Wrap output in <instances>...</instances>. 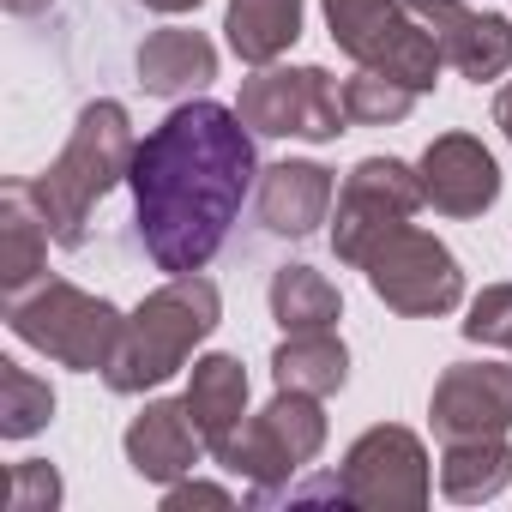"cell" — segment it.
Instances as JSON below:
<instances>
[{"label": "cell", "instance_id": "3957f363", "mask_svg": "<svg viewBox=\"0 0 512 512\" xmlns=\"http://www.w3.org/2000/svg\"><path fill=\"white\" fill-rule=\"evenodd\" d=\"M217 320H223V296H217L211 278H199V272L169 278L163 290H151L127 314L121 344H115V356L103 368V386L121 392V398L157 392L163 380H175L187 368V356L217 332Z\"/></svg>", "mask_w": 512, "mask_h": 512}, {"label": "cell", "instance_id": "7c38bea8", "mask_svg": "<svg viewBox=\"0 0 512 512\" xmlns=\"http://www.w3.org/2000/svg\"><path fill=\"white\" fill-rule=\"evenodd\" d=\"M416 175H422V199L440 217H482L500 199V163L476 133H440L422 151Z\"/></svg>", "mask_w": 512, "mask_h": 512}, {"label": "cell", "instance_id": "4fadbf2b", "mask_svg": "<svg viewBox=\"0 0 512 512\" xmlns=\"http://www.w3.org/2000/svg\"><path fill=\"white\" fill-rule=\"evenodd\" d=\"M410 13L440 43L446 67H458L470 85H488L512 67V25L500 13H476L464 0H410Z\"/></svg>", "mask_w": 512, "mask_h": 512}, {"label": "cell", "instance_id": "484cf974", "mask_svg": "<svg viewBox=\"0 0 512 512\" xmlns=\"http://www.w3.org/2000/svg\"><path fill=\"white\" fill-rule=\"evenodd\" d=\"M470 344H506L512 350V284H488L476 302H470V314H464V326H458Z\"/></svg>", "mask_w": 512, "mask_h": 512}, {"label": "cell", "instance_id": "6da1fadb", "mask_svg": "<svg viewBox=\"0 0 512 512\" xmlns=\"http://www.w3.org/2000/svg\"><path fill=\"white\" fill-rule=\"evenodd\" d=\"M127 187L151 266L169 278L205 272L241 217L247 187H260L253 127L223 103L187 97L139 139Z\"/></svg>", "mask_w": 512, "mask_h": 512}, {"label": "cell", "instance_id": "8992f818", "mask_svg": "<svg viewBox=\"0 0 512 512\" xmlns=\"http://www.w3.org/2000/svg\"><path fill=\"white\" fill-rule=\"evenodd\" d=\"M320 446H326V410H320V398L278 386V398H272L260 416H247V422L229 434V446L217 452V464H223L229 476L253 482V494H272V488H284L296 470H308V464L320 458Z\"/></svg>", "mask_w": 512, "mask_h": 512}, {"label": "cell", "instance_id": "ffe728a7", "mask_svg": "<svg viewBox=\"0 0 512 512\" xmlns=\"http://www.w3.org/2000/svg\"><path fill=\"white\" fill-rule=\"evenodd\" d=\"M229 49L247 67H272L284 49H296L302 37V0H229L223 13Z\"/></svg>", "mask_w": 512, "mask_h": 512}, {"label": "cell", "instance_id": "7402d4cb", "mask_svg": "<svg viewBox=\"0 0 512 512\" xmlns=\"http://www.w3.org/2000/svg\"><path fill=\"white\" fill-rule=\"evenodd\" d=\"M506 482H512V446H506V434H494V440H452L446 458H440V494L458 500V506L494 500Z\"/></svg>", "mask_w": 512, "mask_h": 512}, {"label": "cell", "instance_id": "9a60e30c", "mask_svg": "<svg viewBox=\"0 0 512 512\" xmlns=\"http://www.w3.org/2000/svg\"><path fill=\"white\" fill-rule=\"evenodd\" d=\"M332 211V169L308 157H284L260 169V193H253V217L278 241H308Z\"/></svg>", "mask_w": 512, "mask_h": 512}, {"label": "cell", "instance_id": "8fae6325", "mask_svg": "<svg viewBox=\"0 0 512 512\" xmlns=\"http://www.w3.org/2000/svg\"><path fill=\"white\" fill-rule=\"evenodd\" d=\"M434 440H494L512 428V362H452L428 398Z\"/></svg>", "mask_w": 512, "mask_h": 512}, {"label": "cell", "instance_id": "2e32d148", "mask_svg": "<svg viewBox=\"0 0 512 512\" xmlns=\"http://www.w3.org/2000/svg\"><path fill=\"white\" fill-rule=\"evenodd\" d=\"M139 67V85L151 97H199L211 79H217V49L205 31H151L133 55Z\"/></svg>", "mask_w": 512, "mask_h": 512}, {"label": "cell", "instance_id": "30bf717a", "mask_svg": "<svg viewBox=\"0 0 512 512\" xmlns=\"http://www.w3.org/2000/svg\"><path fill=\"white\" fill-rule=\"evenodd\" d=\"M338 482H344V506H362V512H422L428 494H434V476H428V452L410 428L398 422H380L368 428L344 464H338Z\"/></svg>", "mask_w": 512, "mask_h": 512}, {"label": "cell", "instance_id": "277c9868", "mask_svg": "<svg viewBox=\"0 0 512 512\" xmlns=\"http://www.w3.org/2000/svg\"><path fill=\"white\" fill-rule=\"evenodd\" d=\"M7 326H13V338H25L49 362L73 368V374H103L115 344H121L127 314L115 302L67 284V278H37L31 290L7 296Z\"/></svg>", "mask_w": 512, "mask_h": 512}, {"label": "cell", "instance_id": "4316f807", "mask_svg": "<svg viewBox=\"0 0 512 512\" xmlns=\"http://www.w3.org/2000/svg\"><path fill=\"white\" fill-rule=\"evenodd\" d=\"M187 506H235V494L217 488V482H193V476H181V482L163 488V512H187Z\"/></svg>", "mask_w": 512, "mask_h": 512}, {"label": "cell", "instance_id": "d4e9b609", "mask_svg": "<svg viewBox=\"0 0 512 512\" xmlns=\"http://www.w3.org/2000/svg\"><path fill=\"white\" fill-rule=\"evenodd\" d=\"M7 506L13 512H55L61 506V470L49 458H25L7 476Z\"/></svg>", "mask_w": 512, "mask_h": 512}, {"label": "cell", "instance_id": "f1b7e54d", "mask_svg": "<svg viewBox=\"0 0 512 512\" xmlns=\"http://www.w3.org/2000/svg\"><path fill=\"white\" fill-rule=\"evenodd\" d=\"M49 7H55V0H7L13 19H37V13H49Z\"/></svg>", "mask_w": 512, "mask_h": 512}, {"label": "cell", "instance_id": "83f0119b", "mask_svg": "<svg viewBox=\"0 0 512 512\" xmlns=\"http://www.w3.org/2000/svg\"><path fill=\"white\" fill-rule=\"evenodd\" d=\"M494 127L506 133V145H512V85H500L494 91Z\"/></svg>", "mask_w": 512, "mask_h": 512}, {"label": "cell", "instance_id": "e0dca14e", "mask_svg": "<svg viewBox=\"0 0 512 512\" xmlns=\"http://www.w3.org/2000/svg\"><path fill=\"white\" fill-rule=\"evenodd\" d=\"M49 223L31 199V181H7L0 187V290L19 296L43 278V260H49Z\"/></svg>", "mask_w": 512, "mask_h": 512}, {"label": "cell", "instance_id": "ac0fdd59", "mask_svg": "<svg viewBox=\"0 0 512 512\" xmlns=\"http://www.w3.org/2000/svg\"><path fill=\"white\" fill-rule=\"evenodd\" d=\"M187 410L205 434V452L217 458L229 446V434L247 422V368L235 356H199L193 380H187Z\"/></svg>", "mask_w": 512, "mask_h": 512}, {"label": "cell", "instance_id": "f546056e", "mask_svg": "<svg viewBox=\"0 0 512 512\" xmlns=\"http://www.w3.org/2000/svg\"><path fill=\"white\" fill-rule=\"evenodd\" d=\"M139 7H151V13H193L199 0H139Z\"/></svg>", "mask_w": 512, "mask_h": 512}, {"label": "cell", "instance_id": "d6986e66", "mask_svg": "<svg viewBox=\"0 0 512 512\" xmlns=\"http://www.w3.org/2000/svg\"><path fill=\"white\" fill-rule=\"evenodd\" d=\"M272 380L284 392L332 398L350 386V350L338 332H284V344L272 350Z\"/></svg>", "mask_w": 512, "mask_h": 512}, {"label": "cell", "instance_id": "ba28073f", "mask_svg": "<svg viewBox=\"0 0 512 512\" xmlns=\"http://www.w3.org/2000/svg\"><path fill=\"white\" fill-rule=\"evenodd\" d=\"M362 272H368V290L404 320H440L464 302V272L452 260V247L416 223L392 229L362 260Z\"/></svg>", "mask_w": 512, "mask_h": 512}, {"label": "cell", "instance_id": "5bb4252c", "mask_svg": "<svg viewBox=\"0 0 512 512\" xmlns=\"http://www.w3.org/2000/svg\"><path fill=\"white\" fill-rule=\"evenodd\" d=\"M121 446H127V464H133L139 482L169 488V482L193 476V464H199V452H205V434H199L187 398H151V404L127 422Z\"/></svg>", "mask_w": 512, "mask_h": 512}, {"label": "cell", "instance_id": "7a4b0ae2", "mask_svg": "<svg viewBox=\"0 0 512 512\" xmlns=\"http://www.w3.org/2000/svg\"><path fill=\"white\" fill-rule=\"evenodd\" d=\"M133 151H139V139H133V121L115 97H97L79 109L67 151L43 175H31V199H37V211L61 247H85L91 211L127 181Z\"/></svg>", "mask_w": 512, "mask_h": 512}, {"label": "cell", "instance_id": "9c48e42d", "mask_svg": "<svg viewBox=\"0 0 512 512\" xmlns=\"http://www.w3.org/2000/svg\"><path fill=\"white\" fill-rule=\"evenodd\" d=\"M416 205H428V199H422V175L410 163H398V157H362L344 175V187H338L332 253H338L344 266H362L392 229H404L416 217Z\"/></svg>", "mask_w": 512, "mask_h": 512}, {"label": "cell", "instance_id": "52a82bcc", "mask_svg": "<svg viewBox=\"0 0 512 512\" xmlns=\"http://www.w3.org/2000/svg\"><path fill=\"white\" fill-rule=\"evenodd\" d=\"M235 115L253 127V139H308V145H332L338 133H350L344 91L332 85L326 67H260L253 79H241Z\"/></svg>", "mask_w": 512, "mask_h": 512}, {"label": "cell", "instance_id": "cb8c5ba5", "mask_svg": "<svg viewBox=\"0 0 512 512\" xmlns=\"http://www.w3.org/2000/svg\"><path fill=\"white\" fill-rule=\"evenodd\" d=\"M416 97H422V91H410L404 79H386V73L362 67V73L344 85V115H350V127H398V121L416 109Z\"/></svg>", "mask_w": 512, "mask_h": 512}, {"label": "cell", "instance_id": "44dd1931", "mask_svg": "<svg viewBox=\"0 0 512 512\" xmlns=\"http://www.w3.org/2000/svg\"><path fill=\"white\" fill-rule=\"evenodd\" d=\"M272 320L284 332H338L344 296H338V284L326 272L284 266V272H272Z\"/></svg>", "mask_w": 512, "mask_h": 512}, {"label": "cell", "instance_id": "603a6c76", "mask_svg": "<svg viewBox=\"0 0 512 512\" xmlns=\"http://www.w3.org/2000/svg\"><path fill=\"white\" fill-rule=\"evenodd\" d=\"M55 416V386L13 356H0V440H31Z\"/></svg>", "mask_w": 512, "mask_h": 512}, {"label": "cell", "instance_id": "5b68a950", "mask_svg": "<svg viewBox=\"0 0 512 512\" xmlns=\"http://www.w3.org/2000/svg\"><path fill=\"white\" fill-rule=\"evenodd\" d=\"M332 43L356 61L374 67L386 79H404L410 91H434L446 55L428 37V25L410 13V0H320Z\"/></svg>", "mask_w": 512, "mask_h": 512}]
</instances>
